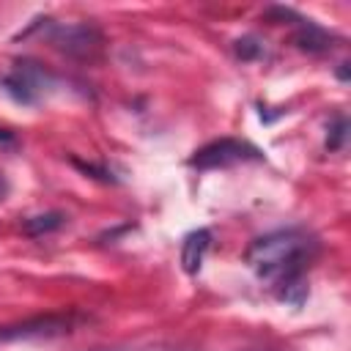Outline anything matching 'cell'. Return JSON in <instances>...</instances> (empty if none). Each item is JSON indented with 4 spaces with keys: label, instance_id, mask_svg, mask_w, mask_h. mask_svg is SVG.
Wrapping results in <instances>:
<instances>
[{
    "label": "cell",
    "instance_id": "cell-12",
    "mask_svg": "<svg viewBox=\"0 0 351 351\" xmlns=\"http://www.w3.org/2000/svg\"><path fill=\"white\" fill-rule=\"evenodd\" d=\"M96 351H189L167 343H145V346H110V348H96Z\"/></svg>",
    "mask_w": 351,
    "mask_h": 351
},
{
    "label": "cell",
    "instance_id": "cell-10",
    "mask_svg": "<svg viewBox=\"0 0 351 351\" xmlns=\"http://www.w3.org/2000/svg\"><path fill=\"white\" fill-rule=\"evenodd\" d=\"M348 137V121L343 115H337L329 126H326V151H340L343 143Z\"/></svg>",
    "mask_w": 351,
    "mask_h": 351
},
{
    "label": "cell",
    "instance_id": "cell-7",
    "mask_svg": "<svg viewBox=\"0 0 351 351\" xmlns=\"http://www.w3.org/2000/svg\"><path fill=\"white\" fill-rule=\"evenodd\" d=\"M211 247V230L208 228H197V230H189L181 241V266L186 274H197L203 269V258Z\"/></svg>",
    "mask_w": 351,
    "mask_h": 351
},
{
    "label": "cell",
    "instance_id": "cell-15",
    "mask_svg": "<svg viewBox=\"0 0 351 351\" xmlns=\"http://www.w3.org/2000/svg\"><path fill=\"white\" fill-rule=\"evenodd\" d=\"M337 77H340V80H348V63H340V69H337Z\"/></svg>",
    "mask_w": 351,
    "mask_h": 351
},
{
    "label": "cell",
    "instance_id": "cell-14",
    "mask_svg": "<svg viewBox=\"0 0 351 351\" xmlns=\"http://www.w3.org/2000/svg\"><path fill=\"white\" fill-rule=\"evenodd\" d=\"M8 189H11V184H8V178H5V176L0 173V200H3L5 195H8Z\"/></svg>",
    "mask_w": 351,
    "mask_h": 351
},
{
    "label": "cell",
    "instance_id": "cell-9",
    "mask_svg": "<svg viewBox=\"0 0 351 351\" xmlns=\"http://www.w3.org/2000/svg\"><path fill=\"white\" fill-rule=\"evenodd\" d=\"M233 52L244 63H252V60L266 58V47H263V41L258 36H241V38H236L233 41Z\"/></svg>",
    "mask_w": 351,
    "mask_h": 351
},
{
    "label": "cell",
    "instance_id": "cell-3",
    "mask_svg": "<svg viewBox=\"0 0 351 351\" xmlns=\"http://www.w3.org/2000/svg\"><path fill=\"white\" fill-rule=\"evenodd\" d=\"M261 159H263V154L252 143L236 140V137H219V140H211L203 148H197L186 165L197 167V170H217V167H230L239 162H261Z\"/></svg>",
    "mask_w": 351,
    "mask_h": 351
},
{
    "label": "cell",
    "instance_id": "cell-5",
    "mask_svg": "<svg viewBox=\"0 0 351 351\" xmlns=\"http://www.w3.org/2000/svg\"><path fill=\"white\" fill-rule=\"evenodd\" d=\"M77 324V315L71 313H47V315H33L25 321L3 324L0 326V343H14V340H33V337H58L63 332H71Z\"/></svg>",
    "mask_w": 351,
    "mask_h": 351
},
{
    "label": "cell",
    "instance_id": "cell-4",
    "mask_svg": "<svg viewBox=\"0 0 351 351\" xmlns=\"http://www.w3.org/2000/svg\"><path fill=\"white\" fill-rule=\"evenodd\" d=\"M47 36L55 44V49H60L69 58L77 60H93L101 49V33L88 25V22H77V25H52L49 19H44Z\"/></svg>",
    "mask_w": 351,
    "mask_h": 351
},
{
    "label": "cell",
    "instance_id": "cell-11",
    "mask_svg": "<svg viewBox=\"0 0 351 351\" xmlns=\"http://www.w3.org/2000/svg\"><path fill=\"white\" fill-rule=\"evenodd\" d=\"M71 165L80 170V173H85V176H90V178H96V181H104V184H115L118 178L104 167V165H93V162H80V159H71Z\"/></svg>",
    "mask_w": 351,
    "mask_h": 351
},
{
    "label": "cell",
    "instance_id": "cell-6",
    "mask_svg": "<svg viewBox=\"0 0 351 351\" xmlns=\"http://www.w3.org/2000/svg\"><path fill=\"white\" fill-rule=\"evenodd\" d=\"M293 44L302 49V52H310V55H324L335 47V36L321 27L318 22L313 19H304V16H293Z\"/></svg>",
    "mask_w": 351,
    "mask_h": 351
},
{
    "label": "cell",
    "instance_id": "cell-13",
    "mask_svg": "<svg viewBox=\"0 0 351 351\" xmlns=\"http://www.w3.org/2000/svg\"><path fill=\"white\" fill-rule=\"evenodd\" d=\"M0 145L3 148H14L16 145V134L11 129H0Z\"/></svg>",
    "mask_w": 351,
    "mask_h": 351
},
{
    "label": "cell",
    "instance_id": "cell-1",
    "mask_svg": "<svg viewBox=\"0 0 351 351\" xmlns=\"http://www.w3.org/2000/svg\"><path fill=\"white\" fill-rule=\"evenodd\" d=\"M318 250L321 241L313 230L302 225H291L258 236L247 247L244 261L261 282H269V288H274L280 302L299 307L307 296L304 274L315 261Z\"/></svg>",
    "mask_w": 351,
    "mask_h": 351
},
{
    "label": "cell",
    "instance_id": "cell-8",
    "mask_svg": "<svg viewBox=\"0 0 351 351\" xmlns=\"http://www.w3.org/2000/svg\"><path fill=\"white\" fill-rule=\"evenodd\" d=\"M66 225V214L63 211H47V214H36V217H27L22 222V230L25 236L30 239H38V236H47V233H55L58 228Z\"/></svg>",
    "mask_w": 351,
    "mask_h": 351
},
{
    "label": "cell",
    "instance_id": "cell-2",
    "mask_svg": "<svg viewBox=\"0 0 351 351\" xmlns=\"http://www.w3.org/2000/svg\"><path fill=\"white\" fill-rule=\"evenodd\" d=\"M55 74L49 69H44L41 63L30 60V58H22L14 63V69L8 74L0 77V88L16 101V104H25V107H33L38 104L52 88H55Z\"/></svg>",
    "mask_w": 351,
    "mask_h": 351
}]
</instances>
